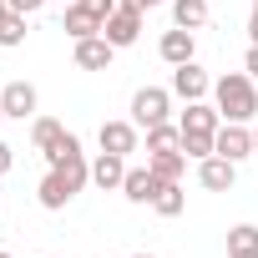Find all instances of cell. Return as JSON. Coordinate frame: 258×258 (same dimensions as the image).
<instances>
[{
	"label": "cell",
	"mask_w": 258,
	"mask_h": 258,
	"mask_svg": "<svg viewBox=\"0 0 258 258\" xmlns=\"http://www.w3.org/2000/svg\"><path fill=\"white\" fill-rule=\"evenodd\" d=\"M213 106L223 111V121H253L258 116V86H253V76L248 71H228V76H218L213 81Z\"/></svg>",
	"instance_id": "1"
},
{
	"label": "cell",
	"mask_w": 258,
	"mask_h": 258,
	"mask_svg": "<svg viewBox=\"0 0 258 258\" xmlns=\"http://www.w3.org/2000/svg\"><path fill=\"white\" fill-rule=\"evenodd\" d=\"M167 106H172V91L142 86V91L132 96V121H137V126H157V121H167Z\"/></svg>",
	"instance_id": "2"
},
{
	"label": "cell",
	"mask_w": 258,
	"mask_h": 258,
	"mask_svg": "<svg viewBox=\"0 0 258 258\" xmlns=\"http://www.w3.org/2000/svg\"><path fill=\"white\" fill-rule=\"evenodd\" d=\"M101 36L121 51V46H132L137 36H142V11H132V6H116L106 21H101Z\"/></svg>",
	"instance_id": "3"
},
{
	"label": "cell",
	"mask_w": 258,
	"mask_h": 258,
	"mask_svg": "<svg viewBox=\"0 0 258 258\" xmlns=\"http://www.w3.org/2000/svg\"><path fill=\"white\" fill-rule=\"evenodd\" d=\"M213 147H218V157L243 162V157H253V132H248L243 121H223V126H218V137H213Z\"/></svg>",
	"instance_id": "4"
},
{
	"label": "cell",
	"mask_w": 258,
	"mask_h": 258,
	"mask_svg": "<svg viewBox=\"0 0 258 258\" xmlns=\"http://www.w3.org/2000/svg\"><path fill=\"white\" fill-rule=\"evenodd\" d=\"M172 91H177L182 101H203V96L213 91V76H208L198 61H182V66L172 71Z\"/></svg>",
	"instance_id": "5"
},
{
	"label": "cell",
	"mask_w": 258,
	"mask_h": 258,
	"mask_svg": "<svg viewBox=\"0 0 258 258\" xmlns=\"http://www.w3.org/2000/svg\"><path fill=\"white\" fill-rule=\"evenodd\" d=\"M157 192H162V177L152 167H126V177H121V198L126 203H152Z\"/></svg>",
	"instance_id": "6"
},
{
	"label": "cell",
	"mask_w": 258,
	"mask_h": 258,
	"mask_svg": "<svg viewBox=\"0 0 258 258\" xmlns=\"http://www.w3.org/2000/svg\"><path fill=\"white\" fill-rule=\"evenodd\" d=\"M233 177H238V162H228V157H218V152L198 162V182H203L208 192H228Z\"/></svg>",
	"instance_id": "7"
},
{
	"label": "cell",
	"mask_w": 258,
	"mask_h": 258,
	"mask_svg": "<svg viewBox=\"0 0 258 258\" xmlns=\"http://www.w3.org/2000/svg\"><path fill=\"white\" fill-rule=\"evenodd\" d=\"M101 152H137V121H101Z\"/></svg>",
	"instance_id": "8"
},
{
	"label": "cell",
	"mask_w": 258,
	"mask_h": 258,
	"mask_svg": "<svg viewBox=\"0 0 258 258\" xmlns=\"http://www.w3.org/2000/svg\"><path fill=\"white\" fill-rule=\"evenodd\" d=\"M0 106H6V116H16V121L36 116V86L31 81H11L6 91H0Z\"/></svg>",
	"instance_id": "9"
},
{
	"label": "cell",
	"mask_w": 258,
	"mask_h": 258,
	"mask_svg": "<svg viewBox=\"0 0 258 258\" xmlns=\"http://www.w3.org/2000/svg\"><path fill=\"white\" fill-rule=\"evenodd\" d=\"M111 51H116V46H111L106 36H86V41H76V66H81V71H106V66H111Z\"/></svg>",
	"instance_id": "10"
},
{
	"label": "cell",
	"mask_w": 258,
	"mask_h": 258,
	"mask_svg": "<svg viewBox=\"0 0 258 258\" xmlns=\"http://www.w3.org/2000/svg\"><path fill=\"white\" fill-rule=\"evenodd\" d=\"M121 177H126V157H116V152H101V157L91 162V182H96L101 192L121 187Z\"/></svg>",
	"instance_id": "11"
},
{
	"label": "cell",
	"mask_w": 258,
	"mask_h": 258,
	"mask_svg": "<svg viewBox=\"0 0 258 258\" xmlns=\"http://www.w3.org/2000/svg\"><path fill=\"white\" fill-rule=\"evenodd\" d=\"M218 126H223V111H218V106L187 101V111H182V132H218Z\"/></svg>",
	"instance_id": "12"
},
{
	"label": "cell",
	"mask_w": 258,
	"mask_h": 258,
	"mask_svg": "<svg viewBox=\"0 0 258 258\" xmlns=\"http://www.w3.org/2000/svg\"><path fill=\"white\" fill-rule=\"evenodd\" d=\"M157 51H162V61L167 66H182V61H192V31H167L162 41H157Z\"/></svg>",
	"instance_id": "13"
},
{
	"label": "cell",
	"mask_w": 258,
	"mask_h": 258,
	"mask_svg": "<svg viewBox=\"0 0 258 258\" xmlns=\"http://www.w3.org/2000/svg\"><path fill=\"white\" fill-rule=\"evenodd\" d=\"M61 31H66L71 41H86V36H101V21H96V16H86V11H81V0H76V6H66Z\"/></svg>",
	"instance_id": "14"
},
{
	"label": "cell",
	"mask_w": 258,
	"mask_h": 258,
	"mask_svg": "<svg viewBox=\"0 0 258 258\" xmlns=\"http://www.w3.org/2000/svg\"><path fill=\"white\" fill-rule=\"evenodd\" d=\"M147 152H182V126H172V121L147 126Z\"/></svg>",
	"instance_id": "15"
},
{
	"label": "cell",
	"mask_w": 258,
	"mask_h": 258,
	"mask_svg": "<svg viewBox=\"0 0 258 258\" xmlns=\"http://www.w3.org/2000/svg\"><path fill=\"white\" fill-rule=\"evenodd\" d=\"M228 258H258V228L253 223H238L228 233Z\"/></svg>",
	"instance_id": "16"
},
{
	"label": "cell",
	"mask_w": 258,
	"mask_h": 258,
	"mask_svg": "<svg viewBox=\"0 0 258 258\" xmlns=\"http://www.w3.org/2000/svg\"><path fill=\"white\" fill-rule=\"evenodd\" d=\"M61 132H66V126H61L56 116H36V121H31V142H36V152L46 157V152L61 142Z\"/></svg>",
	"instance_id": "17"
},
{
	"label": "cell",
	"mask_w": 258,
	"mask_h": 258,
	"mask_svg": "<svg viewBox=\"0 0 258 258\" xmlns=\"http://www.w3.org/2000/svg\"><path fill=\"white\" fill-rule=\"evenodd\" d=\"M162 182H182V172H187V157L182 152H152V162H147Z\"/></svg>",
	"instance_id": "18"
},
{
	"label": "cell",
	"mask_w": 258,
	"mask_h": 258,
	"mask_svg": "<svg viewBox=\"0 0 258 258\" xmlns=\"http://www.w3.org/2000/svg\"><path fill=\"white\" fill-rule=\"evenodd\" d=\"M172 21H177L182 31H198V26L208 21V0H172Z\"/></svg>",
	"instance_id": "19"
},
{
	"label": "cell",
	"mask_w": 258,
	"mask_h": 258,
	"mask_svg": "<svg viewBox=\"0 0 258 258\" xmlns=\"http://www.w3.org/2000/svg\"><path fill=\"white\" fill-rule=\"evenodd\" d=\"M152 208H157L162 218H177V213L187 208V192H182V182H162V192L152 198Z\"/></svg>",
	"instance_id": "20"
},
{
	"label": "cell",
	"mask_w": 258,
	"mask_h": 258,
	"mask_svg": "<svg viewBox=\"0 0 258 258\" xmlns=\"http://www.w3.org/2000/svg\"><path fill=\"white\" fill-rule=\"evenodd\" d=\"M213 137H218V132H182V157H192V162L213 157V152H218V147H213Z\"/></svg>",
	"instance_id": "21"
},
{
	"label": "cell",
	"mask_w": 258,
	"mask_h": 258,
	"mask_svg": "<svg viewBox=\"0 0 258 258\" xmlns=\"http://www.w3.org/2000/svg\"><path fill=\"white\" fill-rule=\"evenodd\" d=\"M21 41H26V16L6 11V16H0V46H21Z\"/></svg>",
	"instance_id": "22"
},
{
	"label": "cell",
	"mask_w": 258,
	"mask_h": 258,
	"mask_svg": "<svg viewBox=\"0 0 258 258\" xmlns=\"http://www.w3.org/2000/svg\"><path fill=\"white\" fill-rule=\"evenodd\" d=\"M116 6H121V0H81V11H86V16H96V21H106Z\"/></svg>",
	"instance_id": "23"
},
{
	"label": "cell",
	"mask_w": 258,
	"mask_h": 258,
	"mask_svg": "<svg viewBox=\"0 0 258 258\" xmlns=\"http://www.w3.org/2000/svg\"><path fill=\"white\" fill-rule=\"evenodd\" d=\"M11 167H16V147H11V142H0V177H6Z\"/></svg>",
	"instance_id": "24"
},
{
	"label": "cell",
	"mask_w": 258,
	"mask_h": 258,
	"mask_svg": "<svg viewBox=\"0 0 258 258\" xmlns=\"http://www.w3.org/2000/svg\"><path fill=\"white\" fill-rule=\"evenodd\" d=\"M41 6H46V0H11V11H21V16H36Z\"/></svg>",
	"instance_id": "25"
},
{
	"label": "cell",
	"mask_w": 258,
	"mask_h": 258,
	"mask_svg": "<svg viewBox=\"0 0 258 258\" xmlns=\"http://www.w3.org/2000/svg\"><path fill=\"white\" fill-rule=\"evenodd\" d=\"M243 71L258 81V46H248V56H243Z\"/></svg>",
	"instance_id": "26"
},
{
	"label": "cell",
	"mask_w": 258,
	"mask_h": 258,
	"mask_svg": "<svg viewBox=\"0 0 258 258\" xmlns=\"http://www.w3.org/2000/svg\"><path fill=\"white\" fill-rule=\"evenodd\" d=\"M248 36H253V46H258V0H253V11H248Z\"/></svg>",
	"instance_id": "27"
},
{
	"label": "cell",
	"mask_w": 258,
	"mask_h": 258,
	"mask_svg": "<svg viewBox=\"0 0 258 258\" xmlns=\"http://www.w3.org/2000/svg\"><path fill=\"white\" fill-rule=\"evenodd\" d=\"M121 6H132V11H142V16H147L152 6H162V0H121Z\"/></svg>",
	"instance_id": "28"
},
{
	"label": "cell",
	"mask_w": 258,
	"mask_h": 258,
	"mask_svg": "<svg viewBox=\"0 0 258 258\" xmlns=\"http://www.w3.org/2000/svg\"><path fill=\"white\" fill-rule=\"evenodd\" d=\"M6 11H11V0H0V16H6Z\"/></svg>",
	"instance_id": "29"
},
{
	"label": "cell",
	"mask_w": 258,
	"mask_h": 258,
	"mask_svg": "<svg viewBox=\"0 0 258 258\" xmlns=\"http://www.w3.org/2000/svg\"><path fill=\"white\" fill-rule=\"evenodd\" d=\"M253 157H258V132H253Z\"/></svg>",
	"instance_id": "30"
},
{
	"label": "cell",
	"mask_w": 258,
	"mask_h": 258,
	"mask_svg": "<svg viewBox=\"0 0 258 258\" xmlns=\"http://www.w3.org/2000/svg\"><path fill=\"white\" fill-rule=\"evenodd\" d=\"M0 121H6V106H0Z\"/></svg>",
	"instance_id": "31"
},
{
	"label": "cell",
	"mask_w": 258,
	"mask_h": 258,
	"mask_svg": "<svg viewBox=\"0 0 258 258\" xmlns=\"http://www.w3.org/2000/svg\"><path fill=\"white\" fill-rule=\"evenodd\" d=\"M0 258H11V253H6V248H0Z\"/></svg>",
	"instance_id": "32"
},
{
	"label": "cell",
	"mask_w": 258,
	"mask_h": 258,
	"mask_svg": "<svg viewBox=\"0 0 258 258\" xmlns=\"http://www.w3.org/2000/svg\"><path fill=\"white\" fill-rule=\"evenodd\" d=\"M137 258H152V253H137Z\"/></svg>",
	"instance_id": "33"
}]
</instances>
